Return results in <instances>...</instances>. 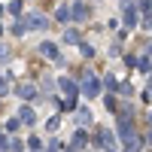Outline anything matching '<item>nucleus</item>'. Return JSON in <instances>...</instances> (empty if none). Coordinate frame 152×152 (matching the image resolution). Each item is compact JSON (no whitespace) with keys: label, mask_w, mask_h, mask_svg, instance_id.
<instances>
[{"label":"nucleus","mask_w":152,"mask_h":152,"mask_svg":"<svg viewBox=\"0 0 152 152\" xmlns=\"http://www.w3.org/2000/svg\"><path fill=\"white\" fill-rule=\"evenodd\" d=\"M58 88H61V94H64V97H76V94H79V85H76L73 79H67V76H61V79H58Z\"/></svg>","instance_id":"0eeeda50"},{"label":"nucleus","mask_w":152,"mask_h":152,"mask_svg":"<svg viewBox=\"0 0 152 152\" xmlns=\"http://www.w3.org/2000/svg\"><path fill=\"white\" fill-rule=\"evenodd\" d=\"M6 94H9V85H6L3 76H0V97H6Z\"/></svg>","instance_id":"cd10ccee"},{"label":"nucleus","mask_w":152,"mask_h":152,"mask_svg":"<svg viewBox=\"0 0 152 152\" xmlns=\"http://www.w3.org/2000/svg\"><path fill=\"white\" fill-rule=\"evenodd\" d=\"M18 128H21V119H18V116H9V119H6V128H3V131H6V134H15Z\"/></svg>","instance_id":"dca6fc26"},{"label":"nucleus","mask_w":152,"mask_h":152,"mask_svg":"<svg viewBox=\"0 0 152 152\" xmlns=\"http://www.w3.org/2000/svg\"><path fill=\"white\" fill-rule=\"evenodd\" d=\"M0 15H3V6H0Z\"/></svg>","instance_id":"f704fd0d"},{"label":"nucleus","mask_w":152,"mask_h":152,"mask_svg":"<svg viewBox=\"0 0 152 152\" xmlns=\"http://www.w3.org/2000/svg\"><path fill=\"white\" fill-rule=\"evenodd\" d=\"M100 85H104V82H100L94 73H85V79H82V85H79V91H85V97H97V94H100Z\"/></svg>","instance_id":"7ed1b4c3"},{"label":"nucleus","mask_w":152,"mask_h":152,"mask_svg":"<svg viewBox=\"0 0 152 152\" xmlns=\"http://www.w3.org/2000/svg\"><path fill=\"white\" fill-rule=\"evenodd\" d=\"M149 143H152V131H149Z\"/></svg>","instance_id":"72a5a7b5"},{"label":"nucleus","mask_w":152,"mask_h":152,"mask_svg":"<svg viewBox=\"0 0 152 152\" xmlns=\"http://www.w3.org/2000/svg\"><path fill=\"white\" fill-rule=\"evenodd\" d=\"M37 55H43L46 61H55V64H58V61H61V49H58L52 40H43L40 46H37Z\"/></svg>","instance_id":"20e7f679"},{"label":"nucleus","mask_w":152,"mask_h":152,"mask_svg":"<svg viewBox=\"0 0 152 152\" xmlns=\"http://www.w3.org/2000/svg\"><path fill=\"white\" fill-rule=\"evenodd\" d=\"M76 125H79V128H88V125H91V110H76Z\"/></svg>","instance_id":"ddd939ff"},{"label":"nucleus","mask_w":152,"mask_h":152,"mask_svg":"<svg viewBox=\"0 0 152 152\" xmlns=\"http://www.w3.org/2000/svg\"><path fill=\"white\" fill-rule=\"evenodd\" d=\"M137 9H140L143 15H152V0H140V3H137Z\"/></svg>","instance_id":"412c9836"},{"label":"nucleus","mask_w":152,"mask_h":152,"mask_svg":"<svg viewBox=\"0 0 152 152\" xmlns=\"http://www.w3.org/2000/svg\"><path fill=\"white\" fill-rule=\"evenodd\" d=\"M122 143H125V152H140L143 149V137L137 131H128V134H122Z\"/></svg>","instance_id":"39448f33"},{"label":"nucleus","mask_w":152,"mask_h":152,"mask_svg":"<svg viewBox=\"0 0 152 152\" xmlns=\"http://www.w3.org/2000/svg\"><path fill=\"white\" fill-rule=\"evenodd\" d=\"M18 119H21V125H37V113L31 107H21L18 110Z\"/></svg>","instance_id":"9d476101"},{"label":"nucleus","mask_w":152,"mask_h":152,"mask_svg":"<svg viewBox=\"0 0 152 152\" xmlns=\"http://www.w3.org/2000/svg\"><path fill=\"white\" fill-rule=\"evenodd\" d=\"M0 37H3V28H0Z\"/></svg>","instance_id":"c9c22d12"},{"label":"nucleus","mask_w":152,"mask_h":152,"mask_svg":"<svg viewBox=\"0 0 152 152\" xmlns=\"http://www.w3.org/2000/svg\"><path fill=\"white\" fill-rule=\"evenodd\" d=\"M119 91L122 94H134V88H131V82H119Z\"/></svg>","instance_id":"a878e982"},{"label":"nucleus","mask_w":152,"mask_h":152,"mask_svg":"<svg viewBox=\"0 0 152 152\" xmlns=\"http://www.w3.org/2000/svg\"><path fill=\"white\" fill-rule=\"evenodd\" d=\"M122 21H125V31H134L137 24H140V9L134 3H125L122 6Z\"/></svg>","instance_id":"f03ea898"},{"label":"nucleus","mask_w":152,"mask_h":152,"mask_svg":"<svg viewBox=\"0 0 152 152\" xmlns=\"http://www.w3.org/2000/svg\"><path fill=\"white\" fill-rule=\"evenodd\" d=\"M24 31H28V21L15 18V24H12V37H24Z\"/></svg>","instance_id":"6ab92c4d"},{"label":"nucleus","mask_w":152,"mask_h":152,"mask_svg":"<svg viewBox=\"0 0 152 152\" xmlns=\"http://www.w3.org/2000/svg\"><path fill=\"white\" fill-rule=\"evenodd\" d=\"M146 55L152 58V40H146Z\"/></svg>","instance_id":"2f4dec72"},{"label":"nucleus","mask_w":152,"mask_h":152,"mask_svg":"<svg viewBox=\"0 0 152 152\" xmlns=\"http://www.w3.org/2000/svg\"><path fill=\"white\" fill-rule=\"evenodd\" d=\"M88 146V134L85 131H76L73 134V152H79V149H85Z\"/></svg>","instance_id":"f8f14e48"},{"label":"nucleus","mask_w":152,"mask_h":152,"mask_svg":"<svg viewBox=\"0 0 152 152\" xmlns=\"http://www.w3.org/2000/svg\"><path fill=\"white\" fill-rule=\"evenodd\" d=\"M100 82H104V88H107L110 94H113V91H119V79H116V76H104Z\"/></svg>","instance_id":"f3484780"},{"label":"nucleus","mask_w":152,"mask_h":152,"mask_svg":"<svg viewBox=\"0 0 152 152\" xmlns=\"http://www.w3.org/2000/svg\"><path fill=\"white\" fill-rule=\"evenodd\" d=\"M94 143L104 149V152H119V149H116V134H113L110 128H100V131L94 134Z\"/></svg>","instance_id":"f257e3e1"},{"label":"nucleus","mask_w":152,"mask_h":152,"mask_svg":"<svg viewBox=\"0 0 152 152\" xmlns=\"http://www.w3.org/2000/svg\"><path fill=\"white\" fill-rule=\"evenodd\" d=\"M55 21H61V24H64V21H73V18H70V6H58V9H55Z\"/></svg>","instance_id":"2eb2a0df"},{"label":"nucleus","mask_w":152,"mask_h":152,"mask_svg":"<svg viewBox=\"0 0 152 152\" xmlns=\"http://www.w3.org/2000/svg\"><path fill=\"white\" fill-rule=\"evenodd\" d=\"M70 18L73 21H85L88 18V3H85V0H79V3L70 6Z\"/></svg>","instance_id":"6e6552de"},{"label":"nucleus","mask_w":152,"mask_h":152,"mask_svg":"<svg viewBox=\"0 0 152 152\" xmlns=\"http://www.w3.org/2000/svg\"><path fill=\"white\" fill-rule=\"evenodd\" d=\"M58 149H61V143H58V140H49V149H46V152H58Z\"/></svg>","instance_id":"c756f323"},{"label":"nucleus","mask_w":152,"mask_h":152,"mask_svg":"<svg viewBox=\"0 0 152 152\" xmlns=\"http://www.w3.org/2000/svg\"><path fill=\"white\" fill-rule=\"evenodd\" d=\"M79 52H82L85 58H91V55H94V46H88V43H82V46H79Z\"/></svg>","instance_id":"393cba45"},{"label":"nucleus","mask_w":152,"mask_h":152,"mask_svg":"<svg viewBox=\"0 0 152 152\" xmlns=\"http://www.w3.org/2000/svg\"><path fill=\"white\" fill-rule=\"evenodd\" d=\"M64 43H70V46H82L85 40H82V34L76 31V28H70V31H64Z\"/></svg>","instance_id":"9b49d317"},{"label":"nucleus","mask_w":152,"mask_h":152,"mask_svg":"<svg viewBox=\"0 0 152 152\" xmlns=\"http://www.w3.org/2000/svg\"><path fill=\"white\" fill-rule=\"evenodd\" d=\"M15 94H18L21 100H34L37 94H40V88H37V82H18V85H15Z\"/></svg>","instance_id":"423d86ee"},{"label":"nucleus","mask_w":152,"mask_h":152,"mask_svg":"<svg viewBox=\"0 0 152 152\" xmlns=\"http://www.w3.org/2000/svg\"><path fill=\"white\" fill-rule=\"evenodd\" d=\"M9 152H24V143H21V140H15V137H12V143H9Z\"/></svg>","instance_id":"b1692460"},{"label":"nucleus","mask_w":152,"mask_h":152,"mask_svg":"<svg viewBox=\"0 0 152 152\" xmlns=\"http://www.w3.org/2000/svg\"><path fill=\"white\" fill-rule=\"evenodd\" d=\"M28 149L40 152V149H43V140H40V137H37V134H31V137H28Z\"/></svg>","instance_id":"aec40b11"},{"label":"nucleus","mask_w":152,"mask_h":152,"mask_svg":"<svg viewBox=\"0 0 152 152\" xmlns=\"http://www.w3.org/2000/svg\"><path fill=\"white\" fill-rule=\"evenodd\" d=\"M137 61H140V58H134V55H125V64H128V67H137Z\"/></svg>","instance_id":"c85d7f7f"},{"label":"nucleus","mask_w":152,"mask_h":152,"mask_svg":"<svg viewBox=\"0 0 152 152\" xmlns=\"http://www.w3.org/2000/svg\"><path fill=\"white\" fill-rule=\"evenodd\" d=\"M104 104H107V110H110V113H119V107H116V97H113V94H107V97H104Z\"/></svg>","instance_id":"4be33fe9"},{"label":"nucleus","mask_w":152,"mask_h":152,"mask_svg":"<svg viewBox=\"0 0 152 152\" xmlns=\"http://www.w3.org/2000/svg\"><path fill=\"white\" fill-rule=\"evenodd\" d=\"M24 21H28V28H34V31H46V28H49V18H46V15H40V12L28 15Z\"/></svg>","instance_id":"1a4fd4ad"},{"label":"nucleus","mask_w":152,"mask_h":152,"mask_svg":"<svg viewBox=\"0 0 152 152\" xmlns=\"http://www.w3.org/2000/svg\"><path fill=\"white\" fill-rule=\"evenodd\" d=\"M149 94H152V79H149Z\"/></svg>","instance_id":"473e14b6"},{"label":"nucleus","mask_w":152,"mask_h":152,"mask_svg":"<svg viewBox=\"0 0 152 152\" xmlns=\"http://www.w3.org/2000/svg\"><path fill=\"white\" fill-rule=\"evenodd\" d=\"M6 12H9L12 18H21V12H24V9H21V0H12V3L6 6Z\"/></svg>","instance_id":"a211bd4d"},{"label":"nucleus","mask_w":152,"mask_h":152,"mask_svg":"<svg viewBox=\"0 0 152 152\" xmlns=\"http://www.w3.org/2000/svg\"><path fill=\"white\" fill-rule=\"evenodd\" d=\"M6 61H9V49L0 46V64H6Z\"/></svg>","instance_id":"bb28decb"},{"label":"nucleus","mask_w":152,"mask_h":152,"mask_svg":"<svg viewBox=\"0 0 152 152\" xmlns=\"http://www.w3.org/2000/svg\"><path fill=\"white\" fill-rule=\"evenodd\" d=\"M58 125H61V116H52V119L46 122V128H49V131H58Z\"/></svg>","instance_id":"5701e85b"},{"label":"nucleus","mask_w":152,"mask_h":152,"mask_svg":"<svg viewBox=\"0 0 152 152\" xmlns=\"http://www.w3.org/2000/svg\"><path fill=\"white\" fill-rule=\"evenodd\" d=\"M76 110V97H64V100H58V113H73Z\"/></svg>","instance_id":"4468645a"},{"label":"nucleus","mask_w":152,"mask_h":152,"mask_svg":"<svg viewBox=\"0 0 152 152\" xmlns=\"http://www.w3.org/2000/svg\"><path fill=\"white\" fill-rule=\"evenodd\" d=\"M143 24H146V31H152V15H146V21H143Z\"/></svg>","instance_id":"7c9ffc66"}]
</instances>
